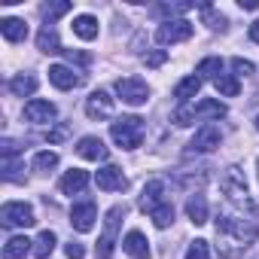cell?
Wrapping results in <instances>:
<instances>
[{
	"instance_id": "603a6c76",
	"label": "cell",
	"mask_w": 259,
	"mask_h": 259,
	"mask_svg": "<svg viewBox=\"0 0 259 259\" xmlns=\"http://www.w3.org/2000/svg\"><path fill=\"white\" fill-rule=\"evenodd\" d=\"M201 82H204L201 76H186V79H180V82L174 85V98L180 101V107H183V104H189V101L201 92Z\"/></svg>"
},
{
	"instance_id": "3957f363",
	"label": "cell",
	"mask_w": 259,
	"mask_h": 259,
	"mask_svg": "<svg viewBox=\"0 0 259 259\" xmlns=\"http://www.w3.org/2000/svg\"><path fill=\"white\" fill-rule=\"evenodd\" d=\"M144 135H147V122L141 116H122L110 122V138L122 150H138L144 144Z\"/></svg>"
},
{
	"instance_id": "7c38bea8",
	"label": "cell",
	"mask_w": 259,
	"mask_h": 259,
	"mask_svg": "<svg viewBox=\"0 0 259 259\" xmlns=\"http://www.w3.org/2000/svg\"><path fill=\"white\" fill-rule=\"evenodd\" d=\"M85 116L95 119V122L110 119V116H113V98H110V92H104V89L92 92V95L85 98Z\"/></svg>"
},
{
	"instance_id": "d4e9b609",
	"label": "cell",
	"mask_w": 259,
	"mask_h": 259,
	"mask_svg": "<svg viewBox=\"0 0 259 259\" xmlns=\"http://www.w3.org/2000/svg\"><path fill=\"white\" fill-rule=\"evenodd\" d=\"M70 28H73V34L79 40H95L98 37V19L95 16H76Z\"/></svg>"
},
{
	"instance_id": "8d00e7d4",
	"label": "cell",
	"mask_w": 259,
	"mask_h": 259,
	"mask_svg": "<svg viewBox=\"0 0 259 259\" xmlns=\"http://www.w3.org/2000/svg\"><path fill=\"white\" fill-rule=\"evenodd\" d=\"M64 253H67V259H82L85 256V247L79 241H67L64 244Z\"/></svg>"
},
{
	"instance_id": "e0dca14e",
	"label": "cell",
	"mask_w": 259,
	"mask_h": 259,
	"mask_svg": "<svg viewBox=\"0 0 259 259\" xmlns=\"http://www.w3.org/2000/svg\"><path fill=\"white\" fill-rule=\"evenodd\" d=\"M122 250L132 256V259H150V241H147V235L138 232V229H132V232L122 238Z\"/></svg>"
},
{
	"instance_id": "52a82bcc",
	"label": "cell",
	"mask_w": 259,
	"mask_h": 259,
	"mask_svg": "<svg viewBox=\"0 0 259 259\" xmlns=\"http://www.w3.org/2000/svg\"><path fill=\"white\" fill-rule=\"evenodd\" d=\"M116 95L122 98V104H128V107H144L147 101H150V85L144 82V79H138V76H125V79H116Z\"/></svg>"
},
{
	"instance_id": "7a4b0ae2",
	"label": "cell",
	"mask_w": 259,
	"mask_h": 259,
	"mask_svg": "<svg viewBox=\"0 0 259 259\" xmlns=\"http://www.w3.org/2000/svg\"><path fill=\"white\" fill-rule=\"evenodd\" d=\"M220 189H223V195H226V201H229L232 210L259 213V207L253 204V198H250V192H247L244 171H241L238 165H229V168H226V174H223V180H220Z\"/></svg>"
},
{
	"instance_id": "ba28073f",
	"label": "cell",
	"mask_w": 259,
	"mask_h": 259,
	"mask_svg": "<svg viewBox=\"0 0 259 259\" xmlns=\"http://www.w3.org/2000/svg\"><path fill=\"white\" fill-rule=\"evenodd\" d=\"M192 31H195L192 22H186V19H168V22H162L156 28V40L162 46H174V43H186L192 37Z\"/></svg>"
},
{
	"instance_id": "b9f144b4",
	"label": "cell",
	"mask_w": 259,
	"mask_h": 259,
	"mask_svg": "<svg viewBox=\"0 0 259 259\" xmlns=\"http://www.w3.org/2000/svg\"><path fill=\"white\" fill-rule=\"evenodd\" d=\"M256 168H259V162H256Z\"/></svg>"
},
{
	"instance_id": "8992f818",
	"label": "cell",
	"mask_w": 259,
	"mask_h": 259,
	"mask_svg": "<svg viewBox=\"0 0 259 259\" xmlns=\"http://www.w3.org/2000/svg\"><path fill=\"white\" fill-rule=\"evenodd\" d=\"M0 223L7 229H28L37 223V217H34V207L28 201H7L0 207Z\"/></svg>"
},
{
	"instance_id": "5bb4252c",
	"label": "cell",
	"mask_w": 259,
	"mask_h": 259,
	"mask_svg": "<svg viewBox=\"0 0 259 259\" xmlns=\"http://www.w3.org/2000/svg\"><path fill=\"white\" fill-rule=\"evenodd\" d=\"M95 220H98V207L95 201H79L70 207V226L76 232H92L95 229Z\"/></svg>"
},
{
	"instance_id": "6da1fadb",
	"label": "cell",
	"mask_w": 259,
	"mask_h": 259,
	"mask_svg": "<svg viewBox=\"0 0 259 259\" xmlns=\"http://www.w3.org/2000/svg\"><path fill=\"white\" fill-rule=\"evenodd\" d=\"M259 238V213L223 210L217 217V250L223 259H238Z\"/></svg>"
},
{
	"instance_id": "83f0119b",
	"label": "cell",
	"mask_w": 259,
	"mask_h": 259,
	"mask_svg": "<svg viewBox=\"0 0 259 259\" xmlns=\"http://www.w3.org/2000/svg\"><path fill=\"white\" fill-rule=\"evenodd\" d=\"M52 168H58V153L43 150V153L34 156V171H37V174H49Z\"/></svg>"
},
{
	"instance_id": "f1b7e54d",
	"label": "cell",
	"mask_w": 259,
	"mask_h": 259,
	"mask_svg": "<svg viewBox=\"0 0 259 259\" xmlns=\"http://www.w3.org/2000/svg\"><path fill=\"white\" fill-rule=\"evenodd\" d=\"M201 13H204L207 28H213V31H226V28H229V19H226L223 13H217L210 4H201Z\"/></svg>"
},
{
	"instance_id": "f35d334b",
	"label": "cell",
	"mask_w": 259,
	"mask_h": 259,
	"mask_svg": "<svg viewBox=\"0 0 259 259\" xmlns=\"http://www.w3.org/2000/svg\"><path fill=\"white\" fill-rule=\"evenodd\" d=\"M241 10H259V0H238Z\"/></svg>"
},
{
	"instance_id": "484cf974",
	"label": "cell",
	"mask_w": 259,
	"mask_h": 259,
	"mask_svg": "<svg viewBox=\"0 0 259 259\" xmlns=\"http://www.w3.org/2000/svg\"><path fill=\"white\" fill-rule=\"evenodd\" d=\"M201 79H220L223 76V58H217V55H210V58H201L198 61V70H195Z\"/></svg>"
},
{
	"instance_id": "ac0fdd59",
	"label": "cell",
	"mask_w": 259,
	"mask_h": 259,
	"mask_svg": "<svg viewBox=\"0 0 259 259\" xmlns=\"http://www.w3.org/2000/svg\"><path fill=\"white\" fill-rule=\"evenodd\" d=\"M85 186H89V171H82V168H70V171H64V177L58 180V189H61L64 195H79Z\"/></svg>"
},
{
	"instance_id": "5b68a950",
	"label": "cell",
	"mask_w": 259,
	"mask_h": 259,
	"mask_svg": "<svg viewBox=\"0 0 259 259\" xmlns=\"http://www.w3.org/2000/svg\"><path fill=\"white\" fill-rule=\"evenodd\" d=\"M122 220H125V204H113V207L107 210V220H104V232H101V238H98V259H110V256H113Z\"/></svg>"
},
{
	"instance_id": "2e32d148",
	"label": "cell",
	"mask_w": 259,
	"mask_h": 259,
	"mask_svg": "<svg viewBox=\"0 0 259 259\" xmlns=\"http://www.w3.org/2000/svg\"><path fill=\"white\" fill-rule=\"evenodd\" d=\"M76 156H79V159H89V162H104V159L110 156V150H107V144H104L101 138L85 135V138H79V144H76Z\"/></svg>"
},
{
	"instance_id": "d590c367",
	"label": "cell",
	"mask_w": 259,
	"mask_h": 259,
	"mask_svg": "<svg viewBox=\"0 0 259 259\" xmlns=\"http://www.w3.org/2000/svg\"><path fill=\"white\" fill-rule=\"evenodd\" d=\"M186 10H192V4H165V7H156V13H168V16H180Z\"/></svg>"
},
{
	"instance_id": "1f68e13d",
	"label": "cell",
	"mask_w": 259,
	"mask_h": 259,
	"mask_svg": "<svg viewBox=\"0 0 259 259\" xmlns=\"http://www.w3.org/2000/svg\"><path fill=\"white\" fill-rule=\"evenodd\" d=\"M183 259H210V244H207L204 238H195V241L189 244V250H186Z\"/></svg>"
},
{
	"instance_id": "60d3db41",
	"label": "cell",
	"mask_w": 259,
	"mask_h": 259,
	"mask_svg": "<svg viewBox=\"0 0 259 259\" xmlns=\"http://www.w3.org/2000/svg\"><path fill=\"white\" fill-rule=\"evenodd\" d=\"M256 128H259V116H256Z\"/></svg>"
},
{
	"instance_id": "d6986e66",
	"label": "cell",
	"mask_w": 259,
	"mask_h": 259,
	"mask_svg": "<svg viewBox=\"0 0 259 259\" xmlns=\"http://www.w3.org/2000/svg\"><path fill=\"white\" fill-rule=\"evenodd\" d=\"M37 49L46 52V55H58V52H64L55 25H43V28H40V34H37Z\"/></svg>"
},
{
	"instance_id": "d6a6232c",
	"label": "cell",
	"mask_w": 259,
	"mask_h": 259,
	"mask_svg": "<svg viewBox=\"0 0 259 259\" xmlns=\"http://www.w3.org/2000/svg\"><path fill=\"white\" fill-rule=\"evenodd\" d=\"M43 19H46V25H52L58 16H64V13H70V4H67V0H61V4H46L43 10Z\"/></svg>"
},
{
	"instance_id": "f546056e",
	"label": "cell",
	"mask_w": 259,
	"mask_h": 259,
	"mask_svg": "<svg viewBox=\"0 0 259 259\" xmlns=\"http://www.w3.org/2000/svg\"><path fill=\"white\" fill-rule=\"evenodd\" d=\"M213 85H217V92H220L223 98H235V95L241 92V85H238V79H235V76H229V73H223V76H220V79H217Z\"/></svg>"
},
{
	"instance_id": "44dd1931",
	"label": "cell",
	"mask_w": 259,
	"mask_h": 259,
	"mask_svg": "<svg viewBox=\"0 0 259 259\" xmlns=\"http://www.w3.org/2000/svg\"><path fill=\"white\" fill-rule=\"evenodd\" d=\"M37 85H40V79H37L34 73H16V76L10 79V92H13L16 98H31V95L37 92Z\"/></svg>"
},
{
	"instance_id": "30bf717a",
	"label": "cell",
	"mask_w": 259,
	"mask_h": 259,
	"mask_svg": "<svg viewBox=\"0 0 259 259\" xmlns=\"http://www.w3.org/2000/svg\"><path fill=\"white\" fill-rule=\"evenodd\" d=\"M25 119L31 125H52L58 119V107L52 101H43V98H34L25 104Z\"/></svg>"
},
{
	"instance_id": "4fadbf2b",
	"label": "cell",
	"mask_w": 259,
	"mask_h": 259,
	"mask_svg": "<svg viewBox=\"0 0 259 259\" xmlns=\"http://www.w3.org/2000/svg\"><path fill=\"white\" fill-rule=\"evenodd\" d=\"M95 183H98V189H104V192H122V189L128 186V177L122 174V168H116V165H104V168H98Z\"/></svg>"
},
{
	"instance_id": "ab89813d",
	"label": "cell",
	"mask_w": 259,
	"mask_h": 259,
	"mask_svg": "<svg viewBox=\"0 0 259 259\" xmlns=\"http://www.w3.org/2000/svg\"><path fill=\"white\" fill-rule=\"evenodd\" d=\"M250 40H253V43H259V19L250 25Z\"/></svg>"
},
{
	"instance_id": "836d02e7",
	"label": "cell",
	"mask_w": 259,
	"mask_h": 259,
	"mask_svg": "<svg viewBox=\"0 0 259 259\" xmlns=\"http://www.w3.org/2000/svg\"><path fill=\"white\" fill-rule=\"evenodd\" d=\"M141 58H144L147 67H162V64L168 61V52H165V49H153V52H144Z\"/></svg>"
},
{
	"instance_id": "ffe728a7",
	"label": "cell",
	"mask_w": 259,
	"mask_h": 259,
	"mask_svg": "<svg viewBox=\"0 0 259 259\" xmlns=\"http://www.w3.org/2000/svg\"><path fill=\"white\" fill-rule=\"evenodd\" d=\"M186 217H189L195 226H204V223H207L210 210H207V198H204L201 192H192V195L186 198Z\"/></svg>"
},
{
	"instance_id": "cb8c5ba5",
	"label": "cell",
	"mask_w": 259,
	"mask_h": 259,
	"mask_svg": "<svg viewBox=\"0 0 259 259\" xmlns=\"http://www.w3.org/2000/svg\"><path fill=\"white\" fill-rule=\"evenodd\" d=\"M0 34H4L7 43H22L28 37V25L25 19H4L0 22Z\"/></svg>"
},
{
	"instance_id": "7402d4cb",
	"label": "cell",
	"mask_w": 259,
	"mask_h": 259,
	"mask_svg": "<svg viewBox=\"0 0 259 259\" xmlns=\"http://www.w3.org/2000/svg\"><path fill=\"white\" fill-rule=\"evenodd\" d=\"M31 244H34L31 238H25V235H13V238L4 244V259H25L28 253H34Z\"/></svg>"
},
{
	"instance_id": "9c48e42d",
	"label": "cell",
	"mask_w": 259,
	"mask_h": 259,
	"mask_svg": "<svg viewBox=\"0 0 259 259\" xmlns=\"http://www.w3.org/2000/svg\"><path fill=\"white\" fill-rule=\"evenodd\" d=\"M220 144H223V132H220V125L204 122L198 132H195V138L189 141V153H213Z\"/></svg>"
},
{
	"instance_id": "4dcf8cb0",
	"label": "cell",
	"mask_w": 259,
	"mask_h": 259,
	"mask_svg": "<svg viewBox=\"0 0 259 259\" xmlns=\"http://www.w3.org/2000/svg\"><path fill=\"white\" fill-rule=\"evenodd\" d=\"M150 217H153V223H156V229H168V226L174 223V204L168 201V204H162L159 210H153Z\"/></svg>"
},
{
	"instance_id": "277c9868",
	"label": "cell",
	"mask_w": 259,
	"mask_h": 259,
	"mask_svg": "<svg viewBox=\"0 0 259 259\" xmlns=\"http://www.w3.org/2000/svg\"><path fill=\"white\" fill-rule=\"evenodd\" d=\"M226 116V104L217 101V98H204L198 104H183L174 110V122L177 125H192L195 119H220Z\"/></svg>"
},
{
	"instance_id": "e575fe53",
	"label": "cell",
	"mask_w": 259,
	"mask_h": 259,
	"mask_svg": "<svg viewBox=\"0 0 259 259\" xmlns=\"http://www.w3.org/2000/svg\"><path fill=\"white\" fill-rule=\"evenodd\" d=\"M232 67H235L238 76H250V73L256 70V64H253V61H244V58H232Z\"/></svg>"
},
{
	"instance_id": "8fae6325",
	"label": "cell",
	"mask_w": 259,
	"mask_h": 259,
	"mask_svg": "<svg viewBox=\"0 0 259 259\" xmlns=\"http://www.w3.org/2000/svg\"><path fill=\"white\" fill-rule=\"evenodd\" d=\"M171 198H168V189H165V180L162 177H156V180H150L147 186H144V192H141V210L144 213H153V210H159L162 204H168Z\"/></svg>"
},
{
	"instance_id": "9a60e30c",
	"label": "cell",
	"mask_w": 259,
	"mask_h": 259,
	"mask_svg": "<svg viewBox=\"0 0 259 259\" xmlns=\"http://www.w3.org/2000/svg\"><path fill=\"white\" fill-rule=\"evenodd\" d=\"M49 82H52L55 89H61V92H70V89L82 85V76H79L73 67H67V64H52V67H49Z\"/></svg>"
},
{
	"instance_id": "74e56055",
	"label": "cell",
	"mask_w": 259,
	"mask_h": 259,
	"mask_svg": "<svg viewBox=\"0 0 259 259\" xmlns=\"http://www.w3.org/2000/svg\"><path fill=\"white\" fill-rule=\"evenodd\" d=\"M67 52V49H64ZM67 58H70V64L76 61V64H89V55H82V52H67Z\"/></svg>"
},
{
	"instance_id": "4316f807",
	"label": "cell",
	"mask_w": 259,
	"mask_h": 259,
	"mask_svg": "<svg viewBox=\"0 0 259 259\" xmlns=\"http://www.w3.org/2000/svg\"><path fill=\"white\" fill-rule=\"evenodd\" d=\"M55 244H58V238H55V232H52V229L40 232V238L34 241V256H37V259H49V256H52V250H55Z\"/></svg>"
}]
</instances>
